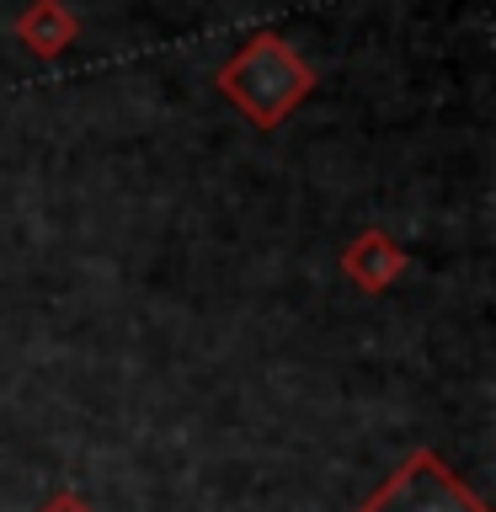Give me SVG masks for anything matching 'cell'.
Wrapping results in <instances>:
<instances>
[{
    "instance_id": "1",
    "label": "cell",
    "mask_w": 496,
    "mask_h": 512,
    "mask_svg": "<svg viewBox=\"0 0 496 512\" xmlns=\"http://www.w3.org/2000/svg\"><path fill=\"white\" fill-rule=\"evenodd\" d=\"M304 86H310V70L272 38H262L251 54H240L230 70H224V91H230L256 123H278L304 96Z\"/></svg>"
},
{
    "instance_id": "2",
    "label": "cell",
    "mask_w": 496,
    "mask_h": 512,
    "mask_svg": "<svg viewBox=\"0 0 496 512\" xmlns=\"http://www.w3.org/2000/svg\"><path fill=\"white\" fill-rule=\"evenodd\" d=\"M363 512H486L432 454H411Z\"/></svg>"
}]
</instances>
